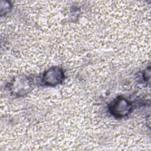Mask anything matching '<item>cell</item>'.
<instances>
[{"instance_id":"3957f363","label":"cell","mask_w":151,"mask_h":151,"mask_svg":"<svg viewBox=\"0 0 151 151\" xmlns=\"http://www.w3.org/2000/svg\"><path fill=\"white\" fill-rule=\"evenodd\" d=\"M12 90L17 95H24L28 92L31 84L25 77H19L14 80L12 84Z\"/></svg>"},{"instance_id":"6da1fadb","label":"cell","mask_w":151,"mask_h":151,"mask_svg":"<svg viewBox=\"0 0 151 151\" xmlns=\"http://www.w3.org/2000/svg\"><path fill=\"white\" fill-rule=\"evenodd\" d=\"M131 104L125 99L118 98L110 106V112L115 116L121 117L127 116L131 111Z\"/></svg>"},{"instance_id":"7a4b0ae2","label":"cell","mask_w":151,"mask_h":151,"mask_svg":"<svg viewBox=\"0 0 151 151\" xmlns=\"http://www.w3.org/2000/svg\"><path fill=\"white\" fill-rule=\"evenodd\" d=\"M64 78V73L59 67H52L44 74L43 81L49 86H55L61 83Z\"/></svg>"}]
</instances>
